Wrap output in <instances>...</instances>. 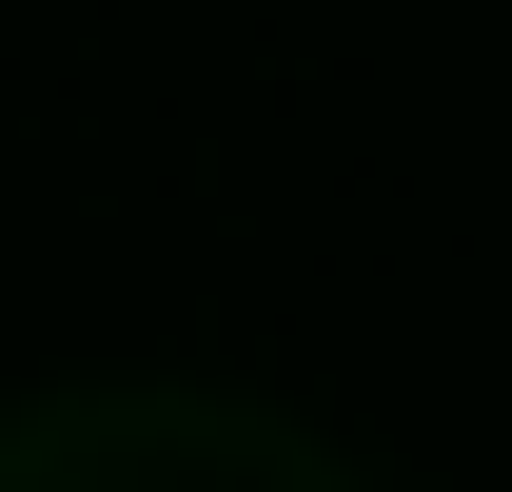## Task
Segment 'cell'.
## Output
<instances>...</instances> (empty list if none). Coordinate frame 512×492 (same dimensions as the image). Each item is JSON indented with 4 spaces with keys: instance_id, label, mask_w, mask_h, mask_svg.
<instances>
[]
</instances>
